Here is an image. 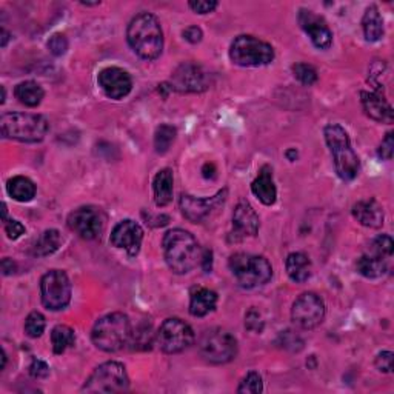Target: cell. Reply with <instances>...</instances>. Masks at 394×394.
Listing matches in <instances>:
<instances>
[{
    "label": "cell",
    "mask_w": 394,
    "mask_h": 394,
    "mask_svg": "<svg viewBox=\"0 0 394 394\" xmlns=\"http://www.w3.org/2000/svg\"><path fill=\"white\" fill-rule=\"evenodd\" d=\"M30 374L34 379H45L50 376V367H48L46 362L41 359H34L30 365Z\"/></svg>",
    "instance_id": "cell-43"
},
{
    "label": "cell",
    "mask_w": 394,
    "mask_h": 394,
    "mask_svg": "<svg viewBox=\"0 0 394 394\" xmlns=\"http://www.w3.org/2000/svg\"><path fill=\"white\" fill-rule=\"evenodd\" d=\"M111 244L119 249H125L128 256L134 257L140 252V245L143 240V229L134 220H122L116 227H114L111 233Z\"/></svg>",
    "instance_id": "cell-18"
},
{
    "label": "cell",
    "mask_w": 394,
    "mask_h": 394,
    "mask_svg": "<svg viewBox=\"0 0 394 394\" xmlns=\"http://www.w3.org/2000/svg\"><path fill=\"white\" fill-rule=\"evenodd\" d=\"M293 74L297 81L306 86H311L317 82V71L309 63H296L293 66Z\"/></svg>",
    "instance_id": "cell-37"
},
{
    "label": "cell",
    "mask_w": 394,
    "mask_h": 394,
    "mask_svg": "<svg viewBox=\"0 0 394 394\" xmlns=\"http://www.w3.org/2000/svg\"><path fill=\"white\" fill-rule=\"evenodd\" d=\"M8 195L17 202H30L36 196V185L31 179L25 176H16L8 180Z\"/></svg>",
    "instance_id": "cell-28"
},
{
    "label": "cell",
    "mask_w": 394,
    "mask_h": 394,
    "mask_svg": "<svg viewBox=\"0 0 394 394\" xmlns=\"http://www.w3.org/2000/svg\"><path fill=\"white\" fill-rule=\"evenodd\" d=\"M2 271L5 276H9V274H13L16 271V264L11 261V259H8L5 257L4 261H2Z\"/></svg>",
    "instance_id": "cell-47"
},
{
    "label": "cell",
    "mask_w": 394,
    "mask_h": 394,
    "mask_svg": "<svg viewBox=\"0 0 394 394\" xmlns=\"http://www.w3.org/2000/svg\"><path fill=\"white\" fill-rule=\"evenodd\" d=\"M42 302L48 310H63L71 301V282L65 271L51 270L41 281Z\"/></svg>",
    "instance_id": "cell-11"
},
{
    "label": "cell",
    "mask_w": 394,
    "mask_h": 394,
    "mask_svg": "<svg viewBox=\"0 0 394 394\" xmlns=\"http://www.w3.org/2000/svg\"><path fill=\"white\" fill-rule=\"evenodd\" d=\"M5 233L8 234L9 239H19L22 234H25V227L19 222V220H9V222L5 224Z\"/></svg>",
    "instance_id": "cell-45"
},
{
    "label": "cell",
    "mask_w": 394,
    "mask_h": 394,
    "mask_svg": "<svg viewBox=\"0 0 394 394\" xmlns=\"http://www.w3.org/2000/svg\"><path fill=\"white\" fill-rule=\"evenodd\" d=\"M262 391H264V382L261 374L256 371L248 373L237 388V393L240 394H259Z\"/></svg>",
    "instance_id": "cell-36"
},
{
    "label": "cell",
    "mask_w": 394,
    "mask_h": 394,
    "mask_svg": "<svg viewBox=\"0 0 394 394\" xmlns=\"http://www.w3.org/2000/svg\"><path fill=\"white\" fill-rule=\"evenodd\" d=\"M14 95H16V99L19 102L25 105V107L34 108V107H37V105H41L45 93H43L42 86L39 83H37V82L25 81V82L19 83L16 86Z\"/></svg>",
    "instance_id": "cell-27"
},
{
    "label": "cell",
    "mask_w": 394,
    "mask_h": 394,
    "mask_svg": "<svg viewBox=\"0 0 394 394\" xmlns=\"http://www.w3.org/2000/svg\"><path fill=\"white\" fill-rule=\"evenodd\" d=\"M0 130L5 139L37 143L45 139L50 123L41 114L5 113L0 118Z\"/></svg>",
    "instance_id": "cell-4"
},
{
    "label": "cell",
    "mask_w": 394,
    "mask_h": 394,
    "mask_svg": "<svg viewBox=\"0 0 394 394\" xmlns=\"http://www.w3.org/2000/svg\"><path fill=\"white\" fill-rule=\"evenodd\" d=\"M286 273L296 284H304L311 277V261L304 253H291L286 257Z\"/></svg>",
    "instance_id": "cell-24"
},
{
    "label": "cell",
    "mask_w": 394,
    "mask_h": 394,
    "mask_svg": "<svg viewBox=\"0 0 394 394\" xmlns=\"http://www.w3.org/2000/svg\"><path fill=\"white\" fill-rule=\"evenodd\" d=\"M62 234L57 232V229H46V232H43L39 236V239H37V242L34 245V254L39 257L50 256L62 247Z\"/></svg>",
    "instance_id": "cell-30"
},
{
    "label": "cell",
    "mask_w": 394,
    "mask_h": 394,
    "mask_svg": "<svg viewBox=\"0 0 394 394\" xmlns=\"http://www.w3.org/2000/svg\"><path fill=\"white\" fill-rule=\"evenodd\" d=\"M46 46L51 54L63 56L66 53V50H68V41H66V37L63 34L57 33L50 37V41H48Z\"/></svg>",
    "instance_id": "cell-38"
},
{
    "label": "cell",
    "mask_w": 394,
    "mask_h": 394,
    "mask_svg": "<svg viewBox=\"0 0 394 394\" xmlns=\"http://www.w3.org/2000/svg\"><path fill=\"white\" fill-rule=\"evenodd\" d=\"M353 216L358 222L368 228H380L383 225V208L378 200H359L353 207Z\"/></svg>",
    "instance_id": "cell-21"
},
{
    "label": "cell",
    "mask_w": 394,
    "mask_h": 394,
    "mask_svg": "<svg viewBox=\"0 0 394 394\" xmlns=\"http://www.w3.org/2000/svg\"><path fill=\"white\" fill-rule=\"evenodd\" d=\"M394 252V242L390 236L382 234L379 237H376L370 245V254H374L382 259H388L393 256Z\"/></svg>",
    "instance_id": "cell-35"
},
{
    "label": "cell",
    "mask_w": 394,
    "mask_h": 394,
    "mask_svg": "<svg viewBox=\"0 0 394 394\" xmlns=\"http://www.w3.org/2000/svg\"><path fill=\"white\" fill-rule=\"evenodd\" d=\"M130 387L127 370L120 362H105L86 379L85 393H122Z\"/></svg>",
    "instance_id": "cell-9"
},
{
    "label": "cell",
    "mask_w": 394,
    "mask_h": 394,
    "mask_svg": "<svg viewBox=\"0 0 394 394\" xmlns=\"http://www.w3.org/2000/svg\"><path fill=\"white\" fill-rule=\"evenodd\" d=\"M217 5L219 4L216 2V0H191V2H188V6L197 14L213 13L217 8Z\"/></svg>",
    "instance_id": "cell-41"
},
{
    "label": "cell",
    "mask_w": 394,
    "mask_h": 394,
    "mask_svg": "<svg viewBox=\"0 0 394 394\" xmlns=\"http://www.w3.org/2000/svg\"><path fill=\"white\" fill-rule=\"evenodd\" d=\"M264 319L261 313H259L256 309H252L245 314V328L253 331V333H262L264 331Z\"/></svg>",
    "instance_id": "cell-39"
},
{
    "label": "cell",
    "mask_w": 394,
    "mask_h": 394,
    "mask_svg": "<svg viewBox=\"0 0 394 394\" xmlns=\"http://www.w3.org/2000/svg\"><path fill=\"white\" fill-rule=\"evenodd\" d=\"M362 30L368 42H378L383 36V21L378 6H368L362 17Z\"/></svg>",
    "instance_id": "cell-26"
},
{
    "label": "cell",
    "mask_w": 394,
    "mask_h": 394,
    "mask_svg": "<svg viewBox=\"0 0 394 394\" xmlns=\"http://www.w3.org/2000/svg\"><path fill=\"white\" fill-rule=\"evenodd\" d=\"M228 266L236 282L247 290L268 284L273 276L271 264L264 256L236 253L229 257Z\"/></svg>",
    "instance_id": "cell-6"
},
{
    "label": "cell",
    "mask_w": 394,
    "mask_h": 394,
    "mask_svg": "<svg viewBox=\"0 0 394 394\" xmlns=\"http://www.w3.org/2000/svg\"><path fill=\"white\" fill-rule=\"evenodd\" d=\"M281 343L282 347L291 351H299L304 347L302 339L293 331H285L281 334Z\"/></svg>",
    "instance_id": "cell-40"
},
{
    "label": "cell",
    "mask_w": 394,
    "mask_h": 394,
    "mask_svg": "<svg viewBox=\"0 0 394 394\" xmlns=\"http://www.w3.org/2000/svg\"><path fill=\"white\" fill-rule=\"evenodd\" d=\"M379 157L383 160H391L394 155V134L390 131L387 133L385 139L382 140L380 147H379Z\"/></svg>",
    "instance_id": "cell-42"
},
{
    "label": "cell",
    "mask_w": 394,
    "mask_h": 394,
    "mask_svg": "<svg viewBox=\"0 0 394 394\" xmlns=\"http://www.w3.org/2000/svg\"><path fill=\"white\" fill-rule=\"evenodd\" d=\"M5 95H6V93H5V88H4V86H2V100H0V102H5Z\"/></svg>",
    "instance_id": "cell-50"
},
{
    "label": "cell",
    "mask_w": 394,
    "mask_h": 394,
    "mask_svg": "<svg viewBox=\"0 0 394 394\" xmlns=\"http://www.w3.org/2000/svg\"><path fill=\"white\" fill-rule=\"evenodd\" d=\"M297 21H299L301 28L309 34L316 48H319V50H328L333 45V33L321 16L314 14L310 9H301Z\"/></svg>",
    "instance_id": "cell-19"
},
{
    "label": "cell",
    "mask_w": 394,
    "mask_h": 394,
    "mask_svg": "<svg viewBox=\"0 0 394 394\" xmlns=\"http://www.w3.org/2000/svg\"><path fill=\"white\" fill-rule=\"evenodd\" d=\"M100 90L105 95L114 100H120L131 93L133 90V79L131 76L118 66H110L99 73L98 78Z\"/></svg>",
    "instance_id": "cell-17"
},
{
    "label": "cell",
    "mask_w": 394,
    "mask_h": 394,
    "mask_svg": "<svg viewBox=\"0 0 394 394\" xmlns=\"http://www.w3.org/2000/svg\"><path fill=\"white\" fill-rule=\"evenodd\" d=\"M176 128L171 127L168 123H163L157 127L155 133V148L159 155H165V152L171 148L172 143L176 140Z\"/></svg>",
    "instance_id": "cell-33"
},
{
    "label": "cell",
    "mask_w": 394,
    "mask_h": 394,
    "mask_svg": "<svg viewBox=\"0 0 394 394\" xmlns=\"http://www.w3.org/2000/svg\"><path fill=\"white\" fill-rule=\"evenodd\" d=\"M131 331V322L127 314L111 313L95 322L91 339L99 350L116 353L130 342Z\"/></svg>",
    "instance_id": "cell-5"
},
{
    "label": "cell",
    "mask_w": 394,
    "mask_h": 394,
    "mask_svg": "<svg viewBox=\"0 0 394 394\" xmlns=\"http://www.w3.org/2000/svg\"><path fill=\"white\" fill-rule=\"evenodd\" d=\"M209 86L208 73L199 65L184 63L172 73L171 90L179 93H202Z\"/></svg>",
    "instance_id": "cell-14"
},
{
    "label": "cell",
    "mask_w": 394,
    "mask_h": 394,
    "mask_svg": "<svg viewBox=\"0 0 394 394\" xmlns=\"http://www.w3.org/2000/svg\"><path fill=\"white\" fill-rule=\"evenodd\" d=\"M131 50L145 61H155L163 48V33L156 16L140 13L131 19L127 30Z\"/></svg>",
    "instance_id": "cell-1"
},
{
    "label": "cell",
    "mask_w": 394,
    "mask_h": 394,
    "mask_svg": "<svg viewBox=\"0 0 394 394\" xmlns=\"http://www.w3.org/2000/svg\"><path fill=\"white\" fill-rule=\"evenodd\" d=\"M199 351L209 363H228L237 356V341L232 333L222 328H209L200 336Z\"/></svg>",
    "instance_id": "cell-8"
},
{
    "label": "cell",
    "mask_w": 394,
    "mask_h": 394,
    "mask_svg": "<svg viewBox=\"0 0 394 394\" xmlns=\"http://www.w3.org/2000/svg\"><path fill=\"white\" fill-rule=\"evenodd\" d=\"M376 368L380 373H391L393 371V353L391 351H382L376 358Z\"/></svg>",
    "instance_id": "cell-44"
},
{
    "label": "cell",
    "mask_w": 394,
    "mask_h": 394,
    "mask_svg": "<svg viewBox=\"0 0 394 394\" xmlns=\"http://www.w3.org/2000/svg\"><path fill=\"white\" fill-rule=\"evenodd\" d=\"M286 157L290 159L291 162H294L296 157H297V151H296V150H288V151H286Z\"/></svg>",
    "instance_id": "cell-49"
},
{
    "label": "cell",
    "mask_w": 394,
    "mask_h": 394,
    "mask_svg": "<svg viewBox=\"0 0 394 394\" xmlns=\"http://www.w3.org/2000/svg\"><path fill=\"white\" fill-rule=\"evenodd\" d=\"M387 270H388L387 259H382L370 253L363 254L358 261V271L363 277L379 279L387 273Z\"/></svg>",
    "instance_id": "cell-29"
},
{
    "label": "cell",
    "mask_w": 394,
    "mask_h": 394,
    "mask_svg": "<svg viewBox=\"0 0 394 394\" xmlns=\"http://www.w3.org/2000/svg\"><path fill=\"white\" fill-rule=\"evenodd\" d=\"M156 341L163 353L177 354L185 351L195 342V331L187 322L177 317H170L160 325Z\"/></svg>",
    "instance_id": "cell-10"
},
{
    "label": "cell",
    "mask_w": 394,
    "mask_h": 394,
    "mask_svg": "<svg viewBox=\"0 0 394 394\" xmlns=\"http://www.w3.org/2000/svg\"><path fill=\"white\" fill-rule=\"evenodd\" d=\"M252 191L264 205L270 207L274 204L277 197V190L273 179V168L270 165H264L261 171H259V176L252 184Z\"/></svg>",
    "instance_id": "cell-22"
},
{
    "label": "cell",
    "mask_w": 394,
    "mask_h": 394,
    "mask_svg": "<svg viewBox=\"0 0 394 394\" xmlns=\"http://www.w3.org/2000/svg\"><path fill=\"white\" fill-rule=\"evenodd\" d=\"M225 199H227V190L219 191V193L213 197H204V199L184 195L180 197L182 214H184L190 222L200 224L204 222V220L213 213V211L222 207Z\"/></svg>",
    "instance_id": "cell-15"
},
{
    "label": "cell",
    "mask_w": 394,
    "mask_h": 394,
    "mask_svg": "<svg viewBox=\"0 0 394 394\" xmlns=\"http://www.w3.org/2000/svg\"><path fill=\"white\" fill-rule=\"evenodd\" d=\"M45 326H46V322H45V316L42 313L33 311L28 314L25 321V333L30 336V338L33 339L41 338L42 333L45 331Z\"/></svg>",
    "instance_id": "cell-34"
},
{
    "label": "cell",
    "mask_w": 394,
    "mask_h": 394,
    "mask_svg": "<svg viewBox=\"0 0 394 394\" xmlns=\"http://www.w3.org/2000/svg\"><path fill=\"white\" fill-rule=\"evenodd\" d=\"M134 351H148L155 343V334H152V326L150 323H140L136 330L131 331L130 342Z\"/></svg>",
    "instance_id": "cell-31"
},
{
    "label": "cell",
    "mask_w": 394,
    "mask_h": 394,
    "mask_svg": "<svg viewBox=\"0 0 394 394\" xmlns=\"http://www.w3.org/2000/svg\"><path fill=\"white\" fill-rule=\"evenodd\" d=\"M362 108L368 118L382 123H393L394 113L391 105L382 98L379 93H361Z\"/></svg>",
    "instance_id": "cell-20"
},
{
    "label": "cell",
    "mask_w": 394,
    "mask_h": 394,
    "mask_svg": "<svg viewBox=\"0 0 394 394\" xmlns=\"http://www.w3.org/2000/svg\"><path fill=\"white\" fill-rule=\"evenodd\" d=\"M105 219L100 209L94 207H82L74 209L68 216V227L82 239L93 240L103 232Z\"/></svg>",
    "instance_id": "cell-13"
},
{
    "label": "cell",
    "mask_w": 394,
    "mask_h": 394,
    "mask_svg": "<svg viewBox=\"0 0 394 394\" xmlns=\"http://www.w3.org/2000/svg\"><path fill=\"white\" fill-rule=\"evenodd\" d=\"M163 256L172 273L187 274L197 265L200 248L196 237L190 232L175 228L163 237Z\"/></svg>",
    "instance_id": "cell-2"
},
{
    "label": "cell",
    "mask_w": 394,
    "mask_h": 394,
    "mask_svg": "<svg viewBox=\"0 0 394 394\" xmlns=\"http://www.w3.org/2000/svg\"><path fill=\"white\" fill-rule=\"evenodd\" d=\"M229 57L233 63L245 68L253 66H264L274 61V50L270 43H266L254 36H237L229 48Z\"/></svg>",
    "instance_id": "cell-7"
},
{
    "label": "cell",
    "mask_w": 394,
    "mask_h": 394,
    "mask_svg": "<svg viewBox=\"0 0 394 394\" xmlns=\"http://www.w3.org/2000/svg\"><path fill=\"white\" fill-rule=\"evenodd\" d=\"M323 136L333 156L334 168L336 172H338V176L345 182L353 180L359 175L361 162L351 147L348 133L345 131L341 125L330 123L325 127Z\"/></svg>",
    "instance_id": "cell-3"
},
{
    "label": "cell",
    "mask_w": 394,
    "mask_h": 394,
    "mask_svg": "<svg viewBox=\"0 0 394 394\" xmlns=\"http://www.w3.org/2000/svg\"><path fill=\"white\" fill-rule=\"evenodd\" d=\"M217 294L213 290L204 286H197L191 291L190 313L195 317H204L216 309Z\"/></svg>",
    "instance_id": "cell-23"
},
{
    "label": "cell",
    "mask_w": 394,
    "mask_h": 394,
    "mask_svg": "<svg viewBox=\"0 0 394 394\" xmlns=\"http://www.w3.org/2000/svg\"><path fill=\"white\" fill-rule=\"evenodd\" d=\"M184 37L190 43H199L202 37H204V33H202L199 26H188L187 30H184Z\"/></svg>",
    "instance_id": "cell-46"
},
{
    "label": "cell",
    "mask_w": 394,
    "mask_h": 394,
    "mask_svg": "<svg viewBox=\"0 0 394 394\" xmlns=\"http://www.w3.org/2000/svg\"><path fill=\"white\" fill-rule=\"evenodd\" d=\"M0 33H2V48H5L8 41H9V34H8L6 30H4V28H2V31H0Z\"/></svg>",
    "instance_id": "cell-48"
},
{
    "label": "cell",
    "mask_w": 394,
    "mask_h": 394,
    "mask_svg": "<svg viewBox=\"0 0 394 394\" xmlns=\"http://www.w3.org/2000/svg\"><path fill=\"white\" fill-rule=\"evenodd\" d=\"M293 322L304 330H313L325 319V304L314 293L301 294L293 304L291 309Z\"/></svg>",
    "instance_id": "cell-12"
},
{
    "label": "cell",
    "mask_w": 394,
    "mask_h": 394,
    "mask_svg": "<svg viewBox=\"0 0 394 394\" xmlns=\"http://www.w3.org/2000/svg\"><path fill=\"white\" fill-rule=\"evenodd\" d=\"M259 227H261V220H259L256 209L245 200L239 202L233 214V232L229 233L228 240L240 242L247 237H253L257 234Z\"/></svg>",
    "instance_id": "cell-16"
},
{
    "label": "cell",
    "mask_w": 394,
    "mask_h": 394,
    "mask_svg": "<svg viewBox=\"0 0 394 394\" xmlns=\"http://www.w3.org/2000/svg\"><path fill=\"white\" fill-rule=\"evenodd\" d=\"M74 341H76V336L70 326L57 325L51 331V345H53V351L56 354H62L70 347H73Z\"/></svg>",
    "instance_id": "cell-32"
},
{
    "label": "cell",
    "mask_w": 394,
    "mask_h": 394,
    "mask_svg": "<svg viewBox=\"0 0 394 394\" xmlns=\"http://www.w3.org/2000/svg\"><path fill=\"white\" fill-rule=\"evenodd\" d=\"M175 177L170 168L160 170L155 182H152V190H155V200L157 207H167L172 200V191H175Z\"/></svg>",
    "instance_id": "cell-25"
}]
</instances>
